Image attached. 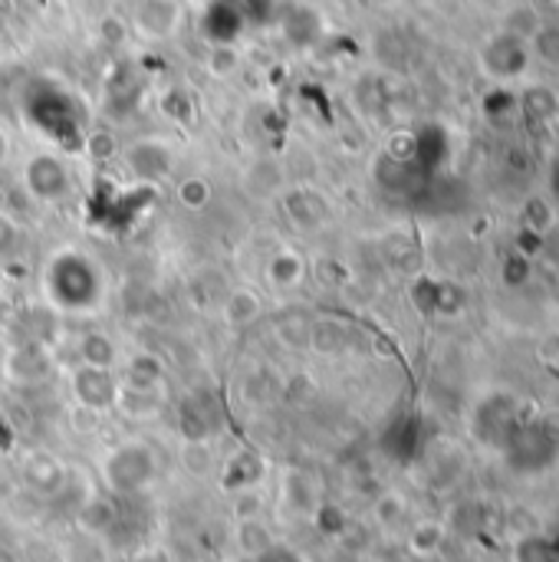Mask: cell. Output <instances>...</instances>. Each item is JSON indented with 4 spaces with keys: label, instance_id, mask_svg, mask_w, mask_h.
<instances>
[{
    "label": "cell",
    "instance_id": "1",
    "mask_svg": "<svg viewBox=\"0 0 559 562\" xmlns=\"http://www.w3.org/2000/svg\"><path fill=\"white\" fill-rule=\"evenodd\" d=\"M43 296L53 313L63 316H92L109 296L102 267L76 247L53 250L43 267Z\"/></svg>",
    "mask_w": 559,
    "mask_h": 562
},
{
    "label": "cell",
    "instance_id": "8",
    "mask_svg": "<svg viewBox=\"0 0 559 562\" xmlns=\"http://www.w3.org/2000/svg\"><path fill=\"white\" fill-rule=\"evenodd\" d=\"M79 366L115 369V346L102 333H89L79 339Z\"/></svg>",
    "mask_w": 559,
    "mask_h": 562
},
{
    "label": "cell",
    "instance_id": "7",
    "mask_svg": "<svg viewBox=\"0 0 559 562\" xmlns=\"http://www.w3.org/2000/svg\"><path fill=\"white\" fill-rule=\"evenodd\" d=\"M260 310H264L260 296H257L254 290L244 286V290H234V293L227 296V303L221 306V316H224L227 326L244 329V326H250L254 319H260Z\"/></svg>",
    "mask_w": 559,
    "mask_h": 562
},
{
    "label": "cell",
    "instance_id": "3",
    "mask_svg": "<svg viewBox=\"0 0 559 562\" xmlns=\"http://www.w3.org/2000/svg\"><path fill=\"white\" fill-rule=\"evenodd\" d=\"M23 188H26V198L40 207L46 204H56L69 194L72 188V175L66 168L63 158L56 155H36L26 161L23 168Z\"/></svg>",
    "mask_w": 559,
    "mask_h": 562
},
{
    "label": "cell",
    "instance_id": "4",
    "mask_svg": "<svg viewBox=\"0 0 559 562\" xmlns=\"http://www.w3.org/2000/svg\"><path fill=\"white\" fill-rule=\"evenodd\" d=\"M69 392L76 398V405L89 415H102L109 408H115V395H119V379L112 369H96V366H79L72 369L69 379Z\"/></svg>",
    "mask_w": 559,
    "mask_h": 562
},
{
    "label": "cell",
    "instance_id": "9",
    "mask_svg": "<svg viewBox=\"0 0 559 562\" xmlns=\"http://www.w3.org/2000/svg\"><path fill=\"white\" fill-rule=\"evenodd\" d=\"M10 151H13V145H10V135L0 128V165H7V161H10Z\"/></svg>",
    "mask_w": 559,
    "mask_h": 562
},
{
    "label": "cell",
    "instance_id": "6",
    "mask_svg": "<svg viewBox=\"0 0 559 562\" xmlns=\"http://www.w3.org/2000/svg\"><path fill=\"white\" fill-rule=\"evenodd\" d=\"M264 277L273 290H297L300 280L306 277V267H303V257L293 250V247H280L267 267H264Z\"/></svg>",
    "mask_w": 559,
    "mask_h": 562
},
{
    "label": "cell",
    "instance_id": "5",
    "mask_svg": "<svg viewBox=\"0 0 559 562\" xmlns=\"http://www.w3.org/2000/svg\"><path fill=\"white\" fill-rule=\"evenodd\" d=\"M7 379L16 385H40L53 372V356L43 342H20L3 359Z\"/></svg>",
    "mask_w": 559,
    "mask_h": 562
},
{
    "label": "cell",
    "instance_id": "2",
    "mask_svg": "<svg viewBox=\"0 0 559 562\" xmlns=\"http://www.w3.org/2000/svg\"><path fill=\"white\" fill-rule=\"evenodd\" d=\"M158 474V458L148 445L142 441H125L112 448L102 461V481L115 494H135L145 491Z\"/></svg>",
    "mask_w": 559,
    "mask_h": 562
}]
</instances>
